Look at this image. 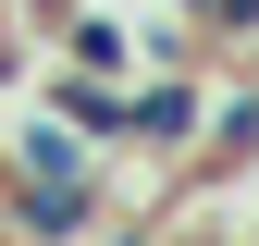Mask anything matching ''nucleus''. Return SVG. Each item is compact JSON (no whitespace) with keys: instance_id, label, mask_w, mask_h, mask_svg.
I'll return each mask as SVG.
<instances>
[{"instance_id":"f257e3e1","label":"nucleus","mask_w":259,"mask_h":246,"mask_svg":"<svg viewBox=\"0 0 259 246\" xmlns=\"http://www.w3.org/2000/svg\"><path fill=\"white\" fill-rule=\"evenodd\" d=\"M210 61H148V86H123V148H160V160H185L210 123Z\"/></svg>"},{"instance_id":"f03ea898","label":"nucleus","mask_w":259,"mask_h":246,"mask_svg":"<svg viewBox=\"0 0 259 246\" xmlns=\"http://www.w3.org/2000/svg\"><path fill=\"white\" fill-rule=\"evenodd\" d=\"M185 172H198V197H210V184H235V172H259V61H235V86L210 99L198 148H185Z\"/></svg>"},{"instance_id":"7ed1b4c3","label":"nucleus","mask_w":259,"mask_h":246,"mask_svg":"<svg viewBox=\"0 0 259 246\" xmlns=\"http://www.w3.org/2000/svg\"><path fill=\"white\" fill-rule=\"evenodd\" d=\"M0 148H13V172H99V160H111V148L87 136V123H62L50 99L25 111V123H13V136H0Z\"/></svg>"},{"instance_id":"20e7f679","label":"nucleus","mask_w":259,"mask_h":246,"mask_svg":"<svg viewBox=\"0 0 259 246\" xmlns=\"http://www.w3.org/2000/svg\"><path fill=\"white\" fill-rule=\"evenodd\" d=\"M37 99L62 111V123H87L99 148H123V74H87V61H50V86Z\"/></svg>"},{"instance_id":"39448f33","label":"nucleus","mask_w":259,"mask_h":246,"mask_svg":"<svg viewBox=\"0 0 259 246\" xmlns=\"http://www.w3.org/2000/svg\"><path fill=\"white\" fill-rule=\"evenodd\" d=\"M50 37H62V61H87V74H123V61H136V25H111L99 0H62Z\"/></svg>"},{"instance_id":"423d86ee","label":"nucleus","mask_w":259,"mask_h":246,"mask_svg":"<svg viewBox=\"0 0 259 246\" xmlns=\"http://www.w3.org/2000/svg\"><path fill=\"white\" fill-rule=\"evenodd\" d=\"M13 13H62V0H13Z\"/></svg>"},{"instance_id":"0eeeda50","label":"nucleus","mask_w":259,"mask_h":246,"mask_svg":"<svg viewBox=\"0 0 259 246\" xmlns=\"http://www.w3.org/2000/svg\"><path fill=\"white\" fill-rule=\"evenodd\" d=\"M0 184H13V148H0Z\"/></svg>"}]
</instances>
